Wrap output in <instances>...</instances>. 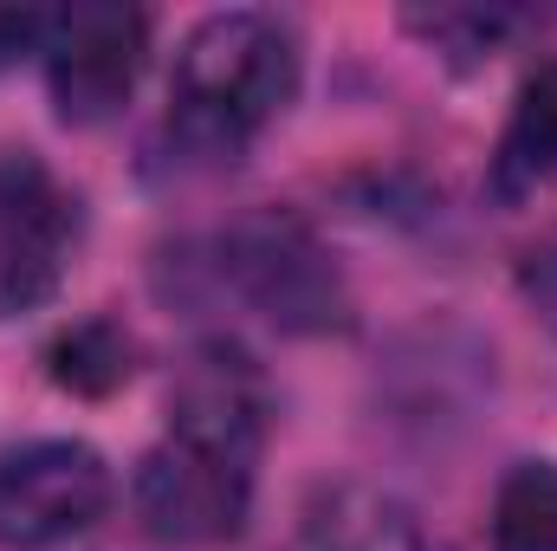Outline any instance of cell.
<instances>
[{"instance_id": "obj_1", "label": "cell", "mask_w": 557, "mask_h": 551, "mask_svg": "<svg viewBox=\"0 0 557 551\" xmlns=\"http://www.w3.org/2000/svg\"><path fill=\"white\" fill-rule=\"evenodd\" d=\"M298 91V39L278 13H208L169 78V131L195 156H240Z\"/></svg>"}, {"instance_id": "obj_2", "label": "cell", "mask_w": 557, "mask_h": 551, "mask_svg": "<svg viewBox=\"0 0 557 551\" xmlns=\"http://www.w3.org/2000/svg\"><path fill=\"white\" fill-rule=\"evenodd\" d=\"M208 279L227 285L234 298H247L267 325L292 331V338H324V331H344L350 325V292H344L337 260L285 208L240 215L214 241Z\"/></svg>"}, {"instance_id": "obj_3", "label": "cell", "mask_w": 557, "mask_h": 551, "mask_svg": "<svg viewBox=\"0 0 557 551\" xmlns=\"http://www.w3.org/2000/svg\"><path fill=\"white\" fill-rule=\"evenodd\" d=\"M253 461L247 448H221V441H195V434H162L143 454L131 500L149 539L162 546H227L240 539L247 513H253Z\"/></svg>"}, {"instance_id": "obj_4", "label": "cell", "mask_w": 557, "mask_h": 551, "mask_svg": "<svg viewBox=\"0 0 557 551\" xmlns=\"http://www.w3.org/2000/svg\"><path fill=\"white\" fill-rule=\"evenodd\" d=\"M46 91L59 105V124L91 131L111 124L143 78L149 59V13L124 0H85L46 13Z\"/></svg>"}, {"instance_id": "obj_5", "label": "cell", "mask_w": 557, "mask_h": 551, "mask_svg": "<svg viewBox=\"0 0 557 551\" xmlns=\"http://www.w3.org/2000/svg\"><path fill=\"white\" fill-rule=\"evenodd\" d=\"M117 500V480L85 441H26L0 454V546L52 551L91 532Z\"/></svg>"}, {"instance_id": "obj_6", "label": "cell", "mask_w": 557, "mask_h": 551, "mask_svg": "<svg viewBox=\"0 0 557 551\" xmlns=\"http://www.w3.org/2000/svg\"><path fill=\"white\" fill-rule=\"evenodd\" d=\"M85 234L78 195L33 149H0V318L46 305Z\"/></svg>"}, {"instance_id": "obj_7", "label": "cell", "mask_w": 557, "mask_h": 551, "mask_svg": "<svg viewBox=\"0 0 557 551\" xmlns=\"http://www.w3.org/2000/svg\"><path fill=\"white\" fill-rule=\"evenodd\" d=\"M267 415H273V390H267L260 364L240 344H227V338L188 351L175 383H169V428L195 434V441H221V448L260 454Z\"/></svg>"}, {"instance_id": "obj_8", "label": "cell", "mask_w": 557, "mask_h": 551, "mask_svg": "<svg viewBox=\"0 0 557 551\" xmlns=\"http://www.w3.org/2000/svg\"><path fill=\"white\" fill-rule=\"evenodd\" d=\"M557 182V59H545L519 98H512V118L499 131L493 149V195L519 201V195H539Z\"/></svg>"}, {"instance_id": "obj_9", "label": "cell", "mask_w": 557, "mask_h": 551, "mask_svg": "<svg viewBox=\"0 0 557 551\" xmlns=\"http://www.w3.org/2000/svg\"><path fill=\"white\" fill-rule=\"evenodd\" d=\"M46 370H52V383L72 390V396H111V390L131 383V370H137V344H131V331L111 325V318H78L72 331L52 338Z\"/></svg>"}, {"instance_id": "obj_10", "label": "cell", "mask_w": 557, "mask_h": 551, "mask_svg": "<svg viewBox=\"0 0 557 551\" xmlns=\"http://www.w3.org/2000/svg\"><path fill=\"white\" fill-rule=\"evenodd\" d=\"M311 546L318 551H421V539L389 500L357 493V487H337L311 513Z\"/></svg>"}, {"instance_id": "obj_11", "label": "cell", "mask_w": 557, "mask_h": 551, "mask_svg": "<svg viewBox=\"0 0 557 551\" xmlns=\"http://www.w3.org/2000/svg\"><path fill=\"white\" fill-rule=\"evenodd\" d=\"M493 551H557V461H519L499 480Z\"/></svg>"}, {"instance_id": "obj_12", "label": "cell", "mask_w": 557, "mask_h": 551, "mask_svg": "<svg viewBox=\"0 0 557 551\" xmlns=\"http://www.w3.org/2000/svg\"><path fill=\"white\" fill-rule=\"evenodd\" d=\"M519 26V13L499 7H434V13H409V33H421L434 52H447L454 65H480L499 52V39Z\"/></svg>"}, {"instance_id": "obj_13", "label": "cell", "mask_w": 557, "mask_h": 551, "mask_svg": "<svg viewBox=\"0 0 557 551\" xmlns=\"http://www.w3.org/2000/svg\"><path fill=\"white\" fill-rule=\"evenodd\" d=\"M39 46H46V13L39 7H0V72Z\"/></svg>"}, {"instance_id": "obj_14", "label": "cell", "mask_w": 557, "mask_h": 551, "mask_svg": "<svg viewBox=\"0 0 557 551\" xmlns=\"http://www.w3.org/2000/svg\"><path fill=\"white\" fill-rule=\"evenodd\" d=\"M532 292H539L545 305H557V247L539 260V267H532Z\"/></svg>"}]
</instances>
